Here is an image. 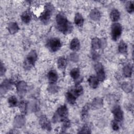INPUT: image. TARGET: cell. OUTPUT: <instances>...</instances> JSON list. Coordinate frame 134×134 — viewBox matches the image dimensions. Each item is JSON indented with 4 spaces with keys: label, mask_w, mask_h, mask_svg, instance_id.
<instances>
[{
    "label": "cell",
    "mask_w": 134,
    "mask_h": 134,
    "mask_svg": "<svg viewBox=\"0 0 134 134\" xmlns=\"http://www.w3.org/2000/svg\"><path fill=\"white\" fill-rule=\"evenodd\" d=\"M54 7L51 3H47L44 6V10L40 16V20L44 24H47L50 20L53 12Z\"/></svg>",
    "instance_id": "3957f363"
},
{
    "label": "cell",
    "mask_w": 134,
    "mask_h": 134,
    "mask_svg": "<svg viewBox=\"0 0 134 134\" xmlns=\"http://www.w3.org/2000/svg\"><path fill=\"white\" fill-rule=\"evenodd\" d=\"M48 90L50 92L54 93L58 91V87L55 84V83H50V84L48 87Z\"/></svg>",
    "instance_id": "836d02e7"
},
{
    "label": "cell",
    "mask_w": 134,
    "mask_h": 134,
    "mask_svg": "<svg viewBox=\"0 0 134 134\" xmlns=\"http://www.w3.org/2000/svg\"><path fill=\"white\" fill-rule=\"evenodd\" d=\"M90 108V105L89 104H86L83 107V109L81 111V118L83 120H85L87 119Z\"/></svg>",
    "instance_id": "44dd1931"
},
{
    "label": "cell",
    "mask_w": 134,
    "mask_h": 134,
    "mask_svg": "<svg viewBox=\"0 0 134 134\" xmlns=\"http://www.w3.org/2000/svg\"><path fill=\"white\" fill-rule=\"evenodd\" d=\"M8 104L10 107H15L17 105V99L15 96H11L8 99Z\"/></svg>",
    "instance_id": "4dcf8cb0"
},
{
    "label": "cell",
    "mask_w": 134,
    "mask_h": 134,
    "mask_svg": "<svg viewBox=\"0 0 134 134\" xmlns=\"http://www.w3.org/2000/svg\"><path fill=\"white\" fill-rule=\"evenodd\" d=\"M70 49L73 51H77L80 48V42L77 38L73 39L70 44Z\"/></svg>",
    "instance_id": "ac0fdd59"
},
{
    "label": "cell",
    "mask_w": 134,
    "mask_h": 134,
    "mask_svg": "<svg viewBox=\"0 0 134 134\" xmlns=\"http://www.w3.org/2000/svg\"><path fill=\"white\" fill-rule=\"evenodd\" d=\"M21 20L25 24H28L30 22L31 19V15L30 13L27 10L24 12L21 15Z\"/></svg>",
    "instance_id": "ffe728a7"
},
{
    "label": "cell",
    "mask_w": 134,
    "mask_h": 134,
    "mask_svg": "<svg viewBox=\"0 0 134 134\" xmlns=\"http://www.w3.org/2000/svg\"><path fill=\"white\" fill-rule=\"evenodd\" d=\"M8 30L10 34H15L18 32L19 29L18 24L15 22H11L9 23L7 27Z\"/></svg>",
    "instance_id": "5bb4252c"
},
{
    "label": "cell",
    "mask_w": 134,
    "mask_h": 134,
    "mask_svg": "<svg viewBox=\"0 0 134 134\" xmlns=\"http://www.w3.org/2000/svg\"><path fill=\"white\" fill-rule=\"evenodd\" d=\"M121 87L122 90L126 93H129L132 90V85L128 82H124L121 85Z\"/></svg>",
    "instance_id": "f546056e"
},
{
    "label": "cell",
    "mask_w": 134,
    "mask_h": 134,
    "mask_svg": "<svg viewBox=\"0 0 134 134\" xmlns=\"http://www.w3.org/2000/svg\"><path fill=\"white\" fill-rule=\"evenodd\" d=\"M37 59V53L35 50H32L28 53L26 60L29 62L32 65H34V64L36 62Z\"/></svg>",
    "instance_id": "8fae6325"
},
{
    "label": "cell",
    "mask_w": 134,
    "mask_h": 134,
    "mask_svg": "<svg viewBox=\"0 0 134 134\" xmlns=\"http://www.w3.org/2000/svg\"><path fill=\"white\" fill-rule=\"evenodd\" d=\"M110 17L111 20L114 22H116V21H118L120 18L119 12L116 9H113L111 10V12H110Z\"/></svg>",
    "instance_id": "603a6c76"
},
{
    "label": "cell",
    "mask_w": 134,
    "mask_h": 134,
    "mask_svg": "<svg viewBox=\"0 0 134 134\" xmlns=\"http://www.w3.org/2000/svg\"><path fill=\"white\" fill-rule=\"evenodd\" d=\"M122 27L119 23H115L112 25L111 27V35L113 40H117L120 37Z\"/></svg>",
    "instance_id": "277c9868"
},
{
    "label": "cell",
    "mask_w": 134,
    "mask_h": 134,
    "mask_svg": "<svg viewBox=\"0 0 134 134\" xmlns=\"http://www.w3.org/2000/svg\"><path fill=\"white\" fill-rule=\"evenodd\" d=\"M90 130H90V127L87 125H85L82 127V128L81 129V131H79V133H91V131Z\"/></svg>",
    "instance_id": "e575fe53"
},
{
    "label": "cell",
    "mask_w": 134,
    "mask_h": 134,
    "mask_svg": "<svg viewBox=\"0 0 134 134\" xmlns=\"http://www.w3.org/2000/svg\"><path fill=\"white\" fill-rule=\"evenodd\" d=\"M132 70L131 67L129 65H127L124 66L123 69V73L125 76L129 77H130L132 74Z\"/></svg>",
    "instance_id": "f1b7e54d"
},
{
    "label": "cell",
    "mask_w": 134,
    "mask_h": 134,
    "mask_svg": "<svg viewBox=\"0 0 134 134\" xmlns=\"http://www.w3.org/2000/svg\"><path fill=\"white\" fill-rule=\"evenodd\" d=\"M74 23L79 27H81L83 26L84 23V18L81 14L77 13L75 15Z\"/></svg>",
    "instance_id": "2e32d148"
},
{
    "label": "cell",
    "mask_w": 134,
    "mask_h": 134,
    "mask_svg": "<svg viewBox=\"0 0 134 134\" xmlns=\"http://www.w3.org/2000/svg\"><path fill=\"white\" fill-rule=\"evenodd\" d=\"M113 114L114 117V120L117 122H121L123 120V111L119 106H116L113 109Z\"/></svg>",
    "instance_id": "52a82bcc"
},
{
    "label": "cell",
    "mask_w": 134,
    "mask_h": 134,
    "mask_svg": "<svg viewBox=\"0 0 134 134\" xmlns=\"http://www.w3.org/2000/svg\"><path fill=\"white\" fill-rule=\"evenodd\" d=\"M70 75L71 76L74 80H77L79 79L80 73V70L77 68H74L70 71Z\"/></svg>",
    "instance_id": "83f0119b"
},
{
    "label": "cell",
    "mask_w": 134,
    "mask_h": 134,
    "mask_svg": "<svg viewBox=\"0 0 134 134\" xmlns=\"http://www.w3.org/2000/svg\"><path fill=\"white\" fill-rule=\"evenodd\" d=\"M126 8L127 9V11L129 13H132L133 12L134 10V7H133V3L132 2L129 1L126 3Z\"/></svg>",
    "instance_id": "d6a6232c"
},
{
    "label": "cell",
    "mask_w": 134,
    "mask_h": 134,
    "mask_svg": "<svg viewBox=\"0 0 134 134\" xmlns=\"http://www.w3.org/2000/svg\"><path fill=\"white\" fill-rule=\"evenodd\" d=\"M48 77L50 83H55L58 79V74L56 71L53 70L50 71L48 74Z\"/></svg>",
    "instance_id": "4fadbf2b"
},
{
    "label": "cell",
    "mask_w": 134,
    "mask_h": 134,
    "mask_svg": "<svg viewBox=\"0 0 134 134\" xmlns=\"http://www.w3.org/2000/svg\"><path fill=\"white\" fill-rule=\"evenodd\" d=\"M68 115V108L65 105H62L59 107L55 114H54L52 121L53 122H57L58 121H63L64 119L67 118Z\"/></svg>",
    "instance_id": "7a4b0ae2"
},
{
    "label": "cell",
    "mask_w": 134,
    "mask_h": 134,
    "mask_svg": "<svg viewBox=\"0 0 134 134\" xmlns=\"http://www.w3.org/2000/svg\"><path fill=\"white\" fill-rule=\"evenodd\" d=\"M58 66L60 69H64L66 65V60L64 57H60L57 61Z\"/></svg>",
    "instance_id": "484cf974"
},
{
    "label": "cell",
    "mask_w": 134,
    "mask_h": 134,
    "mask_svg": "<svg viewBox=\"0 0 134 134\" xmlns=\"http://www.w3.org/2000/svg\"><path fill=\"white\" fill-rule=\"evenodd\" d=\"M47 46L50 51L51 52H55L61 48V42L59 39L53 38L48 41Z\"/></svg>",
    "instance_id": "5b68a950"
},
{
    "label": "cell",
    "mask_w": 134,
    "mask_h": 134,
    "mask_svg": "<svg viewBox=\"0 0 134 134\" xmlns=\"http://www.w3.org/2000/svg\"><path fill=\"white\" fill-rule=\"evenodd\" d=\"M19 108L21 111V113L23 114H25L26 113L27 111V103L25 101H21L19 104Z\"/></svg>",
    "instance_id": "1f68e13d"
},
{
    "label": "cell",
    "mask_w": 134,
    "mask_h": 134,
    "mask_svg": "<svg viewBox=\"0 0 134 134\" xmlns=\"http://www.w3.org/2000/svg\"><path fill=\"white\" fill-rule=\"evenodd\" d=\"M71 92L77 97L78 96H80V95H81L83 94V87L81 85H77Z\"/></svg>",
    "instance_id": "d4e9b609"
},
{
    "label": "cell",
    "mask_w": 134,
    "mask_h": 134,
    "mask_svg": "<svg viewBox=\"0 0 134 134\" xmlns=\"http://www.w3.org/2000/svg\"><path fill=\"white\" fill-rule=\"evenodd\" d=\"M12 84L13 81L12 80L5 79L3 81L1 85V94L2 95L6 93L10 89Z\"/></svg>",
    "instance_id": "ba28073f"
},
{
    "label": "cell",
    "mask_w": 134,
    "mask_h": 134,
    "mask_svg": "<svg viewBox=\"0 0 134 134\" xmlns=\"http://www.w3.org/2000/svg\"><path fill=\"white\" fill-rule=\"evenodd\" d=\"M111 127H112V128L113 130L116 131L119 129V126L118 124V122L117 121H116L115 120H114L111 121Z\"/></svg>",
    "instance_id": "8d00e7d4"
},
{
    "label": "cell",
    "mask_w": 134,
    "mask_h": 134,
    "mask_svg": "<svg viewBox=\"0 0 134 134\" xmlns=\"http://www.w3.org/2000/svg\"><path fill=\"white\" fill-rule=\"evenodd\" d=\"M100 16L101 15L100 12L96 8L92 9L90 13V18L94 21L98 20L100 18Z\"/></svg>",
    "instance_id": "9a60e30c"
},
{
    "label": "cell",
    "mask_w": 134,
    "mask_h": 134,
    "mask_svg": "<svg viewBox=\"0 0 134 134\" xmlns=\"http://www.w3.org/2000/svg\"><path fill=\"white\" fill-rule=\"evenodd\" d=\"M27 89V84L24 81H19L16 84V90L18 94L20 96H23L26 92Z\"/></svg>",
    "instance_id": "30bf717a"
},
{
    "label": "cell",
    "mask_w": 134,
    "mask_h": 134,
    "mask_svg": "<svg viewBox=\"0 0 134 134\" xmlns=\"http://www.w3.org/2000/svg\"><path fill=\"white\" fill-rule=\"evenodd\" d=\"M118 51L121 53H125L127 50V44L122 40H121L118 45Z\"/></svg>",
    "instance_id": "4316f807"
},
{
    "label": "cell",
    "mask_w": 134,
    "mask_h": 134,
    "mask_svg": "<svg viewBox=\"0 0 134 134\" xmlns=\"http://www.w3.org/2000/svg\"><path fill=\"white\" fill-rule=\"evenodd\" d=\"M103 105V99L100 97H96L95 98L91 104V106L92 108L94 109H98L102 107Z\"/></svg>",
    "instance_id": "7c38bea8"
},
{
    "label": "cell",
    "mask_w": 134,
    "mask_h": 134,
    "mask_svg": "<svg viewBox=\"0 0 134 134\" xmlns=\"http://www.w3.org/2000/svg\"><path fill=\"white\" fill-rule=\"evenodd\" d=\"M39 124L41 126V128L44 130L49 131L51 129V124L47 117L44 115L41 116L40 118Z\"/></svg>",
    "instance_id": "9c48e42d"
},
{
    "label": "cell",
    "mask_w": 134,
    "mask_h": 134,
    "mask_svg": "<svg viewBox=\"0 0 134 134\" xmlns=\"http://www.w3.org/2000/svg\"><path fill=\"white\" fill-rule=\"evenodd\" d=\"M56 22L58 29L64 34H70L73 29L70 23L63 13H59L56 16Z\"/></svg>",
    "instance_id": "6da1fadb"
},
{
    "label": "cell",
    "mask_w": 134,
    "mask_h": 134,
    "mask_svg": "<svg viewBox=\"0 0 134 134\" xmlns=\"http://www.w3.org/2000/svg\"><path fill=\"white\" fill-rule=\"evenodd\" d=\"M91 46H92V48L93 50H96L99 49L101 47L100 40L97 37H95L93 38L91 42Z\"/></svg>",
    "instance_id": "d6986e66"
},
{
    "label": "cell",
    "mask_w": 134,
    "mask_h": 134,
    "mask_svg": "<svg viewBox=\"0 0 134 134\" xmlns=\"http://www.w3.org/2000/svg\"><path fill=\"white\" fill-rule=\"evenodd\" d=\"M70 59L74 62H76L79 60V55L76 53H72L70 54Z\"/></svg>",
    "instance_id": "d590c367"
},
{
    "label": "cell",
    "mask_w": 134,
    "mask_h": 134,
    "mask_svg": "<svg viewBox=\"0 0 134 134\" xmlns=\"http://www.w3.org/2000/svg\"><path fill=\"white\" fill-rule=\"evenodd\" d=\"M95 70L97 73V78L99 81H103L105 79V73L104 68L100 63H97L94 66Z\"/></svg>",
    "instance_id": "8992f818"
},
{
    "label": "cell",
    "mask_w": 134,
    "mask_h": 134,
    "mask_svg": "<svg viewBox=\"0 0 134 134\" xmlns=\"http://www.w3.org/2000/svg\"><path fill=\"white\" fill-rule=\"evenodd\" d=\"M25 122V118L23 116H17L14 120V125L16 127H21Z\"/></svg>",
    "instance_id": "7402d4cb"
},
{
    "label": "cell",
    "mask_w": 134,
    "mask_h": 134,
    "mask_svg": "<svg viewBox=\"0 0 134 134\" xmlns=\"http://www.w3.org/2000/svg\"><path fill=\"white\" fill-rule=\"evenodd\" d=\"M66 98L68 100V102L70 104L73 105L76 102V97L71 91L70 92H68L66 93Z\"/></svg>",
    "instance_id": "cb8c5ba5"
},
{
    "label": "cell",
    "mask_w": 134,
    "mask_h": 134,
    "mask_svg": "<svg viewBox=\"0 0 134 134\" xmlns=\"http://www.w3.org/2000/svg\"><path fill=\"white\" fill-rule=\"evenodd\" d=\"M5 71H6V69L4 65H3L2 62H1V76H3V74H4Z\"/></svg>",
    "instance_id": "74e56055"
},
{
    "label": "cell",
    "mask_w": 134,
    "mask_h": 134,
    "mask_svg": "<svg viewBox=\"0 0 134 134\" xmlns=\"http://www.w3.org/2000/svg\"><path fill=\"white\" fill-rule=\"evenodd\" d=\"M88 82L91 87L93 88H96L98 86L99 80L96 76H91L88 79Z\"/></svg>",
    "instance_id": "e0dca14e"
}]
</instances>
